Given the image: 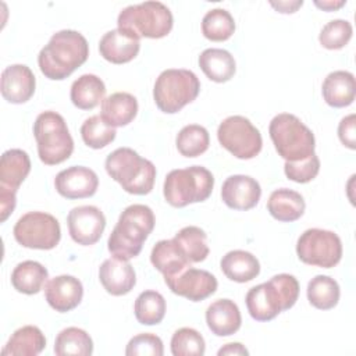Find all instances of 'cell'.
<instances>
[{"label":"cell","mask_w":356,"mask_h":356,"mask_svg":"<svg viewBox=\"0 0 356 356\" xmlns=\"http://www.w3.org/2000/svg\"><path fill=\"white\" fill-rule=\"evenodd\" d=\"M217 138L225 150L241 160L256 157L263 147L260 131L243 115H229L222 120L217 129Z\"/></svg>","instance_id":"cell-9"},{"label":"cell","mask_w":356,"mask_h":356,"mask_svg":"<svg viewBox=\"0 0 356 356\" xmlns=\"http://www.w3.org/2000/svg\"><path fill=\"white\" fill-rule=\"evenodd\" d=\"M224 275L235 282H249L260 273V263L250 252L231 250L220 261Z\"/></svg>","instance_id":"cell-27"},{"label":"cell","mask_w":356,"mask_h":356,"mask_svg":"<svg viewBox=\"0 0 356 356\" xmlns=\"http://www.w3.org/2000/svg\"><path fill=\"white\" fill-rule=\"evenodd\" d=\"M318 171H320V159L317 157L316 153L310 154L309 157L300 161H285L284 164V172L286 178L298 184L310 182L317 177Z\"/></svg>","instance_id":"cell-40"},{"label":"cell","mask_w":356,"mask_h":356,"mask_svg":"<svg viewBox=\"0 0 356 356\" xmlns=\"http://www.w3.org/2000/svg\"><path fill=\"white\" fill-rule=\"evenodd\" d=\"M139 49V38L120 28L106 32L99 42L100 56L113 64L129 63L138 56Z\"/></svg>","instance_id":"cell-18"},{"label":"cell","mask_w":356,"mask_h":356,"mask_svg":"<svg viewBox=\"0 0 356 356\" xmlns=\"http://www.w3.org/2000/svg\"><path fill=\"white\" fill-rule=\"evenodd\" d=\"M296 254L305 264L331 268L341 261V238L328 229H306L296 242Z\"/></svg>","instance_id":"cell-10"},{"label":"cell","mask_w":356,"mask_h":356,"mask_svg":"<svg viewBox=\"0 0 356 356\" xmlns=\"http://www.w3.org/2000/svg\"><path fill=\"white\" fill-rule=\"evenodd\" d=\"M306 209V203L303 196L292 189L281 188L271 192L267 210L268 213L278 221L292 222L299 220Z\"/></svg>","instance_id":"cell-24"},{"label":"cell","mask_w":356,"mask_h":356,"mask_svg":"<svg viewBox=\"0 0 356 356\" xmlns=\"http://www.w3.org/2000/svg\"><path fill=\"white\" fill-rule=\"evenodd\" d=\"M46 348L44 334L36 325H24L14 331L1 349L3 356H36Z\"/></svg>","instance_id":"cell-26"},{"label":"cell","mask_w":356,"mask_h":356,"mask_svg":"<svg viewBox=\"0 0 356 356\" xmlns=\"http://www.w3.org/2000/svg\"><path fill=\"white\" fill-rule=\"evenodd\" d=\"M106 95L104 82L95 74H83L71 85L70 97L75 107L92 110L103 102Z\"/></svg>","instance_id":"cell-29"},{"label":"cell","mask_w":356,"mask_h":356,"mask_svg":"<svg viewBox=\"0 0 356 356\" xmlns=\"http://www.w3.org/2000/svg\"><path fill=\"white\" fill-rule=\"evenodd\" d=\"M274 8H277L280 13H295L296 11V8L298 7H300L302 4H303V1L300 0V1H291V3H288V1H282V3H278V4H275V3H270Z\"/></svg>","instance_id":"cell-45"},{"label":"cell","mask_w":356,"mask_h":356,"mask_svg":"<svg viewBox=\"0 0 356 356\" xmlns=\"http://www.w3.org/2000/svg\"><path fill=\"white\" fill-rule=\"evenodd\" d=\"M175 145L182 156L197 157L209 149L210 136L204 127L197 124H189L178 132Z\"/></svg>","instance_id":"cell-36"},{"label":"cell","mask_w":356,"mask_h":356,"mask_svg":"<svg viewBox=\"0 0 356 356\" xmlns=\"http://www.w3.org/2000/svg\"><path fill=\"white\" fill-rule=\"evenodd\" d=\"M353 29L349 21L346 19H332L327 22L318 35V42L323 47L328 50H338L345 47L350 38Z\"/></svg>","instance_id":"cell-39"},{"label":"cell","mask_w":356,"mask_h":356,"mask_svg":"<svg viewBox=\"0 0 356 356\" xmlns=\"http://www.w3.org/2000/svg\"><path fill=\"white\" fill-rule=\"evenodd\" d=\"M164 281L172 293L192 302L204 300L211 296L218 286L217 278L211 273L191 266L171 277H164Z\"/></svg>","instance_id":"cell-12"},{"label":"cell","mask_w":356,"mask_h":356,"mask_svg":"<svg viewBox=\"0 0 356 356\" xmlns=\"http://www.w3.org/2000/svg\"><path fill=\"white\" fill-rule=\"evenodd\" d=\"M345 3H346V1H323V3H320V1H314V4H316L317 7H320V8L325 10V11L337 10V8L342 7Z\"/></svg>","instance_id":"cell-46"},{"label":"cell","mask_w":356,"mask_h":356,"mask_svg":"<svg viewBox=\"0 0 356 356\" xmlns=\"http://www.w3.org/2000/svg\"><path fill=\"white\" fill-rule=\"evenodd\" d=\"M321 92L328 106L335 108L348 107L353 103L356 95L355 75L343 70L332 71L325 76Z\"/></svg>","instance_id":"cell-21"},{"label":"cell","mask_w":356,"mask_h":356,"mask_svg":"<svg viewBox=\"0 0 356 356\" xmlns=\"http://www.w3.org/2000/svg\"><path fill=\"white\" fill-rule=\"evenodd\" d=\"M164 346L160 337L152 332H142L129 339L125 355L127 356H163Z\"/></svg>","instance_id":"cell-41"},{"label":"cell","mask_w":356,"mask_h":356,"mask_svg":"<svg viewBox=\"0 0 356 356\" xmlns=\"http://www.w3.org/2000/svg\"><path fill=\"white\" fill-rule=\"evenodd\" d=\"M99 280L110 295L122 296L134 289L136 274L127 260L110 257L102 263L99 268Z\"/></svg>","instance_id":"cell-19"},{"label":"cell","mask_w":356,"mask_h":356,"mask_svg":"<svg viewBox=\"0 0 356 356\" xmlns=\"http://www.w3.org/2000/svg\"><path fill=\"white\" fill-rule=\"evenodd\" d=\"M150 261L164 277H171L191 266L174 239L159 241L152 249Z\"/></svg>","instance_id":"cell-28"},{"label":"cell","mask_w":356,"mask_h":356,"mask_svg":"<svg viewBox=\"0 0 356 356\" xmlns=\"http://www.w3.org/2000/svg\"><path fill=\"white\" fill-rule=\"evenodd\" d=\"M33 136L36 139L39 159L47 165L65 161L74 152V139L67 122L56 111H43L36 117Z\"/></svg>","instance_id":"cell-6"},{"label":"cell","mask_w":356,"mask_h":356,"mask_svg":"<svg viewBox=\"0 0 356 356\" xmlns=\"http://www.w3.org/2000/svg\"><path fill=\"white\" fill-rule=\"evenodd\" d=\"M17 204V192L0 188V221L4 222L14 211Z\"/></svg>","instance_id":"cell-43"},{"label":"cell","mask_w":356,"mask_h":356,"mask_svg":"<svg viewBox=\"0 0 356 356\" xmlns=\"http://www.w3.org/2000/svg\"><path fill=\"white\" fill-rule=\"evenodd\" d=\"M36 88V79L31 68L25 64H13L3 70L0 90L4 100L13 104L28 102Z\"/></svg>","instance_id":"cell-15"},{"label":"cell","mask_w":356,"mask_h":356,"mask_svg":"<svg viewBox=\"0 0 356 356\" xmlns=\"http://www.w3.org/2000/svg\"><path fill=\"white\" fill-rule=\"evenodd\" d=\"M200 92V82L195 72L184 68L164 70L156 79L153 99L160 111L175 114L192 103Z\"/></svg>","instance_id":"cell-7"},{"label":"cell","mask_w":356,"mask_h":356,"mask_svg":"<svg viewBox=\"0 0 356 356\" xmlns=\"http://www.w3.org/2000/svg\"><path fill=\"white\" fill-rule=\"evenodd\" d=\"M206 343L199 331L191 327H182L172 334L171 353L174 356H202Z\"/></svg>","instance_id":"cell-38"},{"label":"cell","mask_w":356,"mask_h":356,"mask_svg":"<svg viewBox=\"0 0 356 356\" xmlns=\"http://www.w3.org/2000/svg\"><path fill=\"white\" fill-rule=\"evenodd\" d=\"M165 299L157 291H143L135 300L134 312L136 320L143 325H156L165 316Z\"/></svg>","instance_id":"cell-34"},{"label":"cell","mask_w":356,"mask_h":356,"mask_svg":"<svg viewBox=\"0 0 356 356\" xmlns=\"http://www.w3.org/2000/svg\"><path fill=\"white\" fill-rule=\"evenodd\" d=\"M13 234L24 248L50 250L58 245L61 228L54 216L44 211H29L18 218Z\"/></svg>","instance_id":"cell-11"},{"label":"cell","mask_w":356,"mask_h":356,"mask_svg":"<svg viewBox=\"0 0 356 356\" xmlns=\"http://www.w3.org/2000/svg\"><path fill=\"white\" fill-rule=\"evenodd\" d=\"M174 18L170 8L160 1L132 4L120 11L117 25L135 36L160 39L172 29Z\"/></svg>","instance_id":"cell-8"},{"label":"cell","mask_w":356,"mask_h":356,"mask_svg":"<svg viewBox=\"0 0 356 356\" xmlns=\"http://www.w3.org/2000/svg\"><path fill=\"white\" fill-rule=\"evenodd\" d=\"M189 263H200L203 261L209 253L207 235L206 232L195 225H188L179 229L172 238Z\"/></svg>","instance_id":"cell-32"},{"label":"cell","mask_w":356,"mask_h":356,"mask_svg":"<svg viewBox=\"0 0 356 356\" xmlns=\"http://www.w3.org/2000/svg\"><path fill=\"white\" fill-rule=\"evenodd\" d=\"M268 134L277 153L285 161H300L314 153V134L293 114H277L270 122Z\"/></svg>","instance_id":"cell-5"},{"label":"cell","mask_w":356,"mask_h":356,"mask_svg":"<svg viewBox=\"0 0 356 356\" xmlns=\"http://www.w3.org/2000/svg\"><path fill=\"white\" fill-rule=\"evenodd\" d=\"M214 177L202 165L172 170L167 174L163 185L164 199L172 207H185L209 199L213 192Z\"/></svg>","instance_id":"cell-4"},{"label":"cell","mask_w":356,"mask_h":356,"mask_svg":"<svg viewBox=\"0 0 356 356\" xmlns=\"http://www.w3.org/2000/svg\"><path fill=\"white\" fill-rule=\"evenodd\" d=\"M154 222L156 218L149 206L131 204L125 207L108 236V252L113 257L127 261L136 257L142 250L143 242L152 234Z\"/></svg>","instance_id":"cell-2"},{"label":"cell","mask_w":356,"mask_h":356,"mask_svg":"<svg viewBox=\"0 0 356 356\" xmlns=\"http://www.w3.org/2000/svg\"><path fill=\"white\" fill-rule=\"evenodd\" d=\"M199 67L210 81L217 83L229 81L236 71L234 56L228 50L216 47L206 49L200 53Z\"/></svg>","instance_id":"cell-25"},{"label":"cell","mask_w":356,"mask_h":356,"mask_svg":"<svg viewBox=\"0 0 356 356\" xmlns=\"http://www.w3.org/2000/svg\"><path fill=\"white\" fill-rule=\"evenodd\" d=\"M93 352L90 335L78 327H67L58 332L54 341V353L57 356H89Z\"/></svg>","instance_id":"cell-31"},{"label":"cell","mask_w":356,"mask_h":356,"mask_svg":"<svg viewBox=\"0 0 356 356\" xmlns=\"http://www.w3.org/2000/svg\"><path fill=\"white\" fill-rule=\"evenodd\" d=\"M67 225L75 243L90 246L102 238L106 228V217L96 206H78L68 213Z\"/></svg>","instance_id":"cell-13"},{"label":"cell","mask_w":356,"mask_h":356,"mask_svg":"<svg viewBox=\"0 0 356 356\" xmlns=\"http://www.w3.org/2000/svg\"><path fill=\"white\" fill-rule=\"evenodd\" d=\"M107 174L131 195H147L156 179L154 164L140 157L131 147H118L111 152L104 163Z\"/></svg>","instance_id":"cell-3"},{"label":"cell","mask_w":356,"mask_h":356,"mask_svg":"<svg viewBox=\"0 0 356 356\" xmlns=\"http://www.w3.org/2000/svg\"><path fill=\"white\" fill-rule=\"evenodd\" d=\"M235 32V21L225 8H213L202 19V33L213 42H224Z\"/></svg>","instance_id":"cell-35"},{"label":"cell","mask_w":356,"mask_h":356,"mask_svg":"<svg viewBox=\"0 0 356 356\" xmlns=\"http://www.w3.org/2000/svg\"><path fill=\"white\" fill-rule=\"evenodd\" d=\"M115 128L108 125L100 114L86 118L81 127V136L86 146L92 149H102L115 139Z\"/></svg>","instance_id":"cell-37"},{"label":"cell","mask_w":356,"mask_h":356,"mask_svg":"<svg viewBox=\"0 0 356 356\" xmlns=\"http://www.w3.org/2000/svg\"><path fill=\"white\" fill-rule=\"evenodd\" d=\"M209 330L217 337H228L241 328L242 317L238 305L231 299H217L206 310Z\"/></svg>","instance_id":"cell-20"},{"label":"cell","mask_w":356,"mask_h":356,"mask_svg":"<svg viewBox=\"0 0 356 356\" xmlns=\"http://www.w3.org/2000/svg\"><path fill=\"white\" fill-rule=\"evenodd\" d=\"M49 278L47 268L35 260H25L18 263L11 273V284L15 291L25 295H35L40 292Z\"/></svg>","instance_id":"cell-30"},{"label":"cell","mask_w":356,"mask_h":356,"mask_svg":"<svg viewBox=\"0 0 356 356\" xmlns=\"http://www.w3.org/2000/svg\"><path fill=\"white\" fill-rule=\"evenodd\" d=\"M307 300L320 310L334 309L341 296L338 282L328 275H316L307 284Z\"/></svg>","instance_id":"cell-33"},{"label":"cell","mask_w":356,"mask_h":356,"mask_svg":"<svg viewBox=\"0 0 356 356\" xmlns=\"http://www.w3.org/2000/svg\"><path fill=\"white\" fill-rule=\"evenodd\" d=\"M97 174L83 165H72L60 171L54 178V188L65 199H85L96 193Z\"/></svg>","instance_id":"cell-14"},{"label":"cell","mask_w":356,"mask_h":356,"mask_svg":"<svg viewBox=\"0 0 356 356\" xmlns=\"http://www.w3.org/2000/svg\"><path fill=\"white\" fill-rule=\"evenodd\" d=\"M261 196L260 184L249 175H231L221 186L222 202L234 210L253 209Z\"/></svg>","instance_id":"cell-16"},{"label":"cell","mask_w":356,"mask_h":356,"mask_svg":"<svg viewBox=\"0 0 356 356\" xmlns=\"http://www.w3.org/2000/svg\"><path fill=\"white\" fill-rule=\"evenodd\" d=\"M338 138L343 146L356 149V132H355V114L343 117L338 125Z\"/></svg>","instance_id":"cell-42"},{"label":"cell","mask_w":356,"mask_h":356,"mask_svg":"<svg viewBox=\"0 0 356 356\" xmlns=\"http://www.w3.org/2000/svg\"><path fill=\"white\" fill-rule=\"evenodd\" d=\"M218 356L222 355H249V350L239 342H231V343H225L218 352Z\"/></svg>","instance_id":"cell-44"},{"label":"cell","mask_w":356,"mask_h":356,"mask_svg":"<svg viewBox=\"0 0 356 356\" xmlns=\"http://www.w3.org/2000/svg\"><path fill=\"white\" fill-rule=\"evenodd\" d=\"M89 57L86 38L78 31L63 29L50 38L39 51L38 64L40 72L51 81H63L79 68Z\"/></svg>","instance_id":"cell-1"},{"label":"cell","mask_w":356,"mask_h":356,"mask_svg":"<svg viewBox=\"0 0 356 356\" xmlns=\"http://www.w3.org/2000/svg\"><path fill=\"white\" fill-rule=\"evenodd\" d=\"M138 114V100L128 92H115L102 102L100 117L111 127H125Z\"/></svg>","instance_id":"cell-22"},{"label":"cell","mask_w":356,"mask_h":356,"mask_svg":"<svg viewBox=\"0 0 356 356\" xmlns=\"http://www.w3.org/2000/svg\"><path fill=\"white\" fill-rule=\"evenodd\" d=\"M83 296L82 282L74 275H57L44 285V298L51 309L67 313L75 309Z\"/></svg>","instance_id":"cell-17"},{"label":"cell","mask_w":356,"mask_h":356,"mask_svg":"<svg viewBox=\"0 0 356 356\" xmlns=\"http://www.w3.org/2000/svg\"><path fill=\"white\" fill-rule=\"evenodd\" d=\"M31 171V159L22 149H10L0 159V188L18 191Z\"/></svg>","instance_id":"cell-23"}]
</instances>
